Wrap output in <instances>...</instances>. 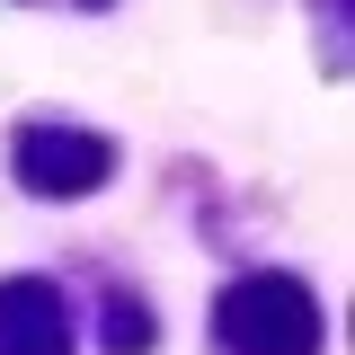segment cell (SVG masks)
<instances>
[{
	"instance_id": "6da1fadb",
	"label": "cell",
	"mask_w": 355,
	"mask_h": 355,
	"mask_svg": "<svg viewBox=\"0 0 355 355\" xmlns=\"http://www.w3.org/2000/svg\"><path fill=\"white\" fill-rule=\"evenodd\" d=\"M214 329L240 355H320V302H311V284H293V275H240L222 293Z\"/></svg>"
},
{
	"instance_id": "7a4b0ae2",
	"label": "cell",
	"mask_w": 355,
	"mask_h": 355,
	"mask_svg": "<svg viewBox=\"0 0 355 355\" xmlns=\"http://www.w3.org/2000/svg\"><path fill=\"white\" fill-rule=\"evenodd\" d=\"M107 169H116V151L98 133H71V125H27L18 133V178L36 196H89V187H107Z\"/></svg>"
},
{
	"instance_id": "3957f363",
	"label": "cell",
	"mask_w": 355,
	"mask_h": 355,
	"mask_svg": "<svg viewBox=\"0 0 355 355\" xmlns=\"http://www.w3.org/2000/svg\"><path fill=\"white\" fill-rule=\"evenodd\" d=\"M0 355H71V320H62V293L44 275L0 284Z\"/></svg>"
},
{
	"instance_id": "277c9868",
	"label": "cell",
	"mask_w": 355,
	"mask_h": 355,
	"mask_svg": "<svg viewBox=\"0 0 355 355\" xmlns=\"http://www.w3.org/2000/svg\"><path fill=\"white\" fill-rule=\"evenodd\" d=\"M107 347H116V355H142V347H151V311L133 302V293H107Z\"/></svg>"
}]
</instances>
